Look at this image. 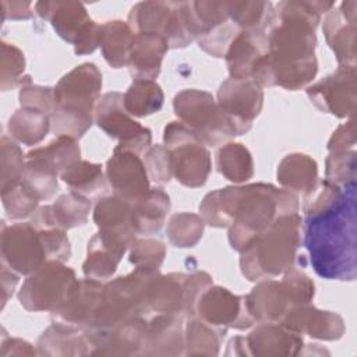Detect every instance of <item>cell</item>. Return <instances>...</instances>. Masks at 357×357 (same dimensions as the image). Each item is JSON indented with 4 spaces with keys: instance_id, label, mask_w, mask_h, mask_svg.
I'll return each instance as SVG.
<instances>
[{
    "instance_id": "6da1fadb",
    "label": "cell",
    "mask_w": 357,
    "mask_h": 357,
    "mask_svg": "<svg viewBox=\"0 0 357 357\" xmlns=\"http://www.w3.org/2000/svg\"><path fill=\"white\" fill-rule=\"evenodd\" d=\"M333 7V1H279L276 22L268 32V53L255 64L251 79L261 88L308 86L318 73L315 29Z\"/></svg>"
},
{
    "instance_id": "7a4b0ae2",
    "label": "cell",
    "mask_w": 357,
    "mask_h": 357,
    "mask_svg": "<svg viewBox=\"0 0 357 357\" xmlns=\"http://www.w3.org/2000/svg\"><path fill=\"white\" fill-rule=\"evenodd\" d=\"M294 192L266 183L229 185L208 192L199 204L205 225L229 229V244L241 252L280 216L297 213Z\"/></svg>"
},
{
    "instance_id": "3957f363",
    "label": "cell",
    "mask_w": 357,
    "mask_h": 357,
    "mask_svg": "<svg viewBox=\"0 0 357 357\" xmlns=\"http://www.w3.org/2000/svg\"><path fill=\"white\" fill-rule=\"evenodd\" d=\"M356 187L329 211L304 216V245L315 273L328 280L353 282L357 275Z\"/></svg>"
},
{
    "instance_id": "277c9868",
    "label": "cell",
    "mask_w": 357,
    "mask_h": 357,
    "mask_svg": "<svg viewBox=\"0 0 357 357\" xmlns=\"http://www.w3.org/2000/svg\"><path fill=\"white\" fill-rule=\"evenodd\" d=\"M303 220L298 213L280 216L240 252L241 273L250 282L275 279L294 268L301 245Z\"/></svg>"
},
{
    "instance_id": "5b68a950",
    "label": "cell",
    "mask_w": 357,
    "mask_h": 357,
    "mask_svg": "<svg viewBox=\"0 0 357 357\" xmlns=\"http://www.w3.org/2000/svg\"><path fill=\"white\" fill-rule=\"evenodd\" d=\"M159 271L135 268L124 276L109 280L103 286L102 301L85 331H100L149 312L148 284Z\"/></svg>"
},
{
    "instance_id": "8992f818",
    "label": "cell",
    "mask_w": 357,
    "mask_h": 357,
    "mask_svg": "<svg viewBox=\"0 0 357 357\" xmlns=\"http://www.w3.org/2000/svg\"><path fill=\"white\" fill-rule=\"evenodd\" d=\"M212 284V276L204 271L188 275L181 272L162 275L159 272L148 284L149 312L176 314L184 318L194 317L198 298Z\"/></svg>"
},
{
    "instance_id": "52a82bcc",
    "label": "cell",
    "mask_w": 357,
    "mask_h": 357,
    "mask_svg": "<svg viewBox=\"0 0 357 357\" xmlns=\"http://www.w3.org/2000/svg\"><path fill=\"white\" fill-rule=\"evenodd\" d=\"M178 121L185 124L204 145L218 146L236 137L212 93L201 89H183L173 99Z\"/></svg>"
},
{
    "instance_id": "ba28073f",
    "label": "cell",
    "mask_w": 357,
    "mask_h": 357,
    "mask_svg": "<svg viewBox=\"0 0 357 357\" xmlns=\"http://www.w3.org/2000/svg\"><path fill=\"white\" fill-rule=\"evenodd\" d=\"M163 145L172 158L173 177L184 187H202L212 170L206 145L181 121H170L163 130Z\"/></svg>"
},
{
    "instance_id": "9c48e42d",
    "label": "cell",
    "mask_w": 357,
    "mask_h": 357,
    "mask_svg": "<svg viewBox=\"0 0 357 357\" xmlns=\"http://www.w3.org/2000/svg\"><path fill=\"white\" fill-rule=\"evenodd\" d=\"M35 13L50 21L56 33L74 46L75 54H89L99 47L100 25L88 15L79 1H38Z\"/></svg>"
},
{
    "instance_id": "30bf717a",
    "label": "cell",
    "mask_w": 357,
    "mask_h": 357,
    "mask_svg": "<svg viewBox=\"0 0 357 357\" xmlns=\"http://www.w3.org/2000/svg\"><path fill=\"white\" fill-rule=\"evenodd\" d=\"M77 280L73 268L49 259L24 280L18 301L28 311L53 312L67 298Z\"/></svg>"
},
{
    "instance_id": "8fae6325",
    "label": "cell",
    "mask_w": 357,
    "mask_h": 357,
    "mask_svg": "<svg viewBox=\"0 0 357 357\" xmlns=\"http://www.w3.org/2000/svg\"><path fill=\"white\" fill-rule=\"evenodd\" d=\"M127 24L134 33L162 35L172 49L194 42L185 28L180 1H139L130 10Z\"/></svg>"
},
{
    "instance_id": "7c38bea8",
    "label": "cell",
    "mask_w": 357,
    "mask_h": 357,
    "mask_svg": "<svg viewBox=\"0 0 357 357\" xmlns=\"http://www.w3.org/2000/svg\"><path fill=\"white\" fill-rule=\"evenodd\" d=\"M95 123L110 138L119 139L120 148L144 155L152 142V132L135 121L124 107L123 93L106 92L95 106Z\"/></svg>"
},
{
    "instance_id": "4fadbf2b",
    "label": "cell",
    "mask_w": 357,
    "mask_h": 357,
    "mask_svg": "<svg viewBox=\"0 0 357 357\" xmlns=\"http://www.w3.org/2000/svg\"><path fill=\"white\" fill-rule=\"evenodd\" d=\"M1 264L20 275H31L49 261L40 231L29 222L1 225Z\"/></svg>"
},
{
    "instance_id": "5bb4252c",
    "label": "cell",
    "mask_w": 357,
    "mask_h": 357,
    "mask_svg": "<svg viewBox=\"0 0 357 357\" xmlns=\"http://www.w3.org/2000/svg\"><path fill=\"white\" fill-rule=\"evenodd\" d=\"M219 109L231 124L236 135L245 134L262 110L264 91L251 78H227L218 89Z\"/></svg>"
},
{
    "instance_id": "9a60e30c",
    "label": "cell",
    "mask_w": 357,
    "mask_h": 357,
    "mask_svg": "<svg viewBox=\"0 0 357 357\" xmlns=\"http://www.w3.org/2000/svg\"><path fill=\"white\" fill-rule=\"evenodd\" d=\"M356 66H339L332 74L307 86V95L322 113L339 119L351 117L356 112Z\"/></svg>"
},
{
    "instance_id": "2e32d148",
    "label": "cell",
    "mask_w": 357,
    "mask_h": 357,
    "mask_svg": "<svg viewBox=\"0 0 357 357\" xmlns=\"http://www.w3.org/2000/svg\"><path fill=\"white\" fill-rule=\"evenodd\" d=\"M195 315L223 329L244 331L257 324L250 314L244 296H237L222 286H209L198 298Z\"/></svg>"
},
{
    "instance_id": "e0dca14e",
    "label": "cell",
    "mask_w": 357,
    "mask_h": 357,
    "mask_svg": "<svg viewBox=\"0 0 357 357\" xmlns=\"http://www.w3.org/2000/svg\"><path fill=\"white\" fill-rule=\"evenodd\" d=\"M105 174L113 194L130 204L139 201L151 190L145 163L132 151L116 146L106 162Z\"/></svg>"
},
{
    "instance_id": "ac0fdd59",
    "label": "cell",
    "mask_w": 357,
    "mask_h": 357,
    "mask_svg": "<svg viewBox=\"0 0 357 357\" xmlns=\"http://www.w3.org/2000/svg\"><path fill=\"white\" fill-rule=\"evenodd\" d=\"M148 321L137 317L100 331H85L91 356H142L146 346Z\"/></svg>"
},
{
    "instance_id": "d6986e66",
    "label": "cell",
    "mask_w": 357,
    "mask_h": 357,
    "mask_svg": "<svg viewBox=\"0 0 357 357\" xmlns=\"http://www.w3.org/2000/svg\"><path fill=\"white\" fill-rule=\"evenodd\" d=\"M102 73L93 63H82L60 78L54 86V105L95 114L100 99Z\"/></svg>"
},
{
    "instance_id": "ffe728a7",
    "label": "cell",
    "mask_w": 357,
    "mask_h": 357,
    "mask_svg": "<svg viewBox=\"0 0 357 357\" xmlns=\"http://www.w3.org/2000/svg\"><path fill=\"white\" fill-rule=\"evenodd\" d=\"M357 1H342L324 18V36L339 66H356V11Z\"/></svg>"
},
{
    "instance_id": "44dd1931",
    "label": "cell",
    "mask_w": 357,
    "mask_h": 357,
    "mask_svg": "<svg viewBox=\"0 0 357 357\" xmlns=\"http://www.w3.org/2000/svg\"><path fill=\"white\" fill-rule=\"evenodd\" d=\"M134 241L121 234L99 230L88 243L86 258L82 264L85 278L99 282L109 280Z\"/></svg>"
},
{
    "instance_id": "7402d4cb",
    "label": "cell",
    "mask_w": 357,
    "mask_h": 357,
    "mask_svg": "<svg viewBox=\"0 0 357 357\" xmlns=\"http://www.w3.org/2000/svg\"><path fill=\"white\" fill-rule=\"evenodd\" d=\"M103 283L91 278L78 279L63 304L50 312L53 322L86 329L102 301Z\"/></svg>"
},
{
    "instance_id": "603a6c76",
    "label": "cell",
    "mask_w": 357,
    "mask_h": 357,
    "mask_svg": "<svg viewBox=\"0 0 357 357\" xmlns=\"http://www.w3.org/2000/svg\"><path fill=\"white\" fill-rule=\"evenodd\" d=\"M279 324L294 333L321 340H337L346 332L344 321L339 314L318 310L312 304L290 308Z\"/></svg>"
},
{
    "instance_id": "cb8c5ba5",
    "label": "cell",
    "mask_w": 357,
    "mask_h": 357,
    "mask_svg": "<svg viewBox=\"0 0 357 357\" xmlns=\"http://www.w3.org/2000/svg\"><path fill=\"white\" fill-rule=\"evenodd\" d=\"M250 356L289 357L303 351V337L279 322H259L247 336Z\"/></svg>"
},
{
    "instance_id": "d4e9b609",
    "label": "cell",
    "mask_w": 357,
    "mask_h": 357,
    "mask_svg": "<svg viewBox=\"0 0 357 357\" xmlns=\"http://www.w3.org/2000/svg\"><path fill=\"white\" fill-rule=\"evenodd\" d=\"M244 298L257 322H280L286 312L296 307L286 283L275 279L259 280Z\"/></svg>"
},
{
    "instance_id": "484cf974",
    "label": "cell",
    "mask_w": 357,
    "mask_h": 357,
    "mask_svg": "<svg viewBox=\"0 0 357 357\" xmlns=\"http://www.w3.org/2000/svg\"><path fill=\"white\" fill-rule=\"evenodd\" d=\"M268 53V32L241 31L230 43L225 59L230 78H251L255 64Z\"/></svg>"
},
{
    "instance_id": "4316f807",
    "label": "cell",
    "mask_w": 357,
    "mask_h": 357,
    "mask_svg": "<svg viewBox=\"0 0 357 357\" xmlns=\"http://www.w3.org/2000/svg\"><path fill=\"white\" fill-rule=\"evenodd\" d=\"M169 49V43L162 35L135 33L127 64L134 79L156 78L160 73L163 57Z\"/></svg>"
},
{
    "instance_id": "83f0119b",
    "label": "cell",
    "mask_w": 357,
    "mask_h": 357,
    "mask_svg": "<svg viewBox=\"0 0 357 357\" xmlns=\"http://www.w3.org/2000/svg\"><path fill=\"white\" fill-rule=\"evenodd\" d=\"M39 356L82 357L91 356V343L84 329L53 322L36 342Z\"/></svg>"
},
{
    "instance_id": "f1b7e54d",
    "label": "cell",
    "mask_w": 357,
    "mask_h": 357,
    "mask_svg": "<svg viewBox=\"0 0 357 357\" xmlns=\"http://www.w3.org/2000/svg\"><path fill=\"white\" fill-rule=\"evenodd\" d=\"M181 354H184L181 317L176 314H156V317L148 321L146 346L142 356Z\"/></svg>"
},
{
    "instance_id": "f546056e",
    "label": "cell",
    "mask_w": 357,
    "mask_h": 357,
    "mask_svg": "<svg viewBox=\"0 0 357 357\" xmlns=\"http://www.w3.org/2000/svg\"><path fill=\"white\" fill-rule=\"evenodd\" d=\"M180 11L185 28L194 40L204 38L216 26L229 21L227 1H180Z\"/></svg>"
},
{
    "instance_id": "4dcf8cb0",
    "label": "cell",
    "mask_w": 357,
    "mask_h": 357,
    "mask_svg": "<svg viewBox=\"0 0 357 357\" xmlns=\"http://www.w3.org/2000/svg\"><path fill=\"white\" fill-rule=\"evenodd\" d=\"M170 211V197L159 187L151 188L139 201L131 204L132 227L137 236L158 233Z\"/></svg>"
},
{
    "instance_id": "1f68e13d",
    "label": "cell",
    "mask_w": 357,
    "mask_h": 357,
    "mask_svg": "<svg viewBox=\"0 0 357 357\" xmlns=\"http://www.w3.org/2000/svg\"><path fill=\"white\" fill-rule=\"evenodd\" d=\"M276 178L284 190L294 194H305L319 180L318 165L311 156L301 152H293L279 162Z\"/></svg>"
},
{
    "instance_id": "d6a6232c",
    "label": "cell",
    "mask_w": 357,
    "mask_h": 357,
    "mask_svg": "<svg viewBox=\"0 0 357 357\" xmlns=\"http://www.w3.org/2000/svg\"><path fill=\"white\" fill-rule=\"evenodd\" d=\"M93 222L102 231L116 233L137 240L131 219V204L114 194L103 197L96 202L93 208Z\"/></svg>"
},
{
    "instance_id": "836d02e7",
    "label": "cell",
    "mask_w": 357,
    "mask_h": 357,
    "mask_svg": "<svg viewBox=\"0 0 357 357\" xmlns=\"http://www.w3.org/2000/svg\"><path fill=\"white\" fill-rule=\"evenodd\" d=\"M229 20L247 32H269L276 22L275 7L271 1L234 0L227 1Z\"/></svg>"
},
{
    "instance_id": "e575fe53",
    "label": "cell",
    "mask_w": 357,
    "mask_h": 357,
    "mask_svg": "<svg viewBox=\"0 0 357 357\" xmlns=\"http://www.w3.org/2000/svg\"><path fill=\"white\" fill-rule=\"evenodd\" d=\"M134 32L126 21L113 20L100 24L99 46L103 59L113 68H121L128 64V56Z\"/></svg>"
},
{
    "instance_id": "d590c367",
    "label": "cell",
    "mask_w": 357,
    "mask_h": 357,
    "mask_svg": "<svg viewBox=\"0 0 357 357\" xmlns=\"http://www.w3.org/2000/svg\"><path fill=\"white\" fill-rule=\"evenodd\" d=\"M59 172L49 160L36 153L33 149L25 155V167L21 183L40 202L52 198L59 187Z\"/></svg>"
},
{
    "instance_id": "8d00e7d4",
    "label": "cell",
    "mask_w": 357,
    "mask_h": 357,
    "mask_svg": "<svg viewBox=\"0 0 357 357\" xmlns=\"http://www.w3.org/2000/svg\"><path fill=\"white\" fill-rule=\"evenodd\" d=\"M187 319L184 356H218L227 329L213 326L197 315Z\"/></svg>"
},
{
    "instance_id": "74e56055",
    "label": "cell",
    "mask_w": 357,
    "mask_h": 357,
    "mask_svg": "<svg viewBox=\"0 0 357 357\" xmlns=\"http://www.w3.org/2000/svg\"><path fill=\"white\" fill-rule=\"evenodd\" d=\"M7 130L14 141L32 146L47 135L50 130V116L38 109L20 107L8 119Z\"/></svg>"
},
{
    "instance_id": "f35d334b",
    "label": "cell",
    "mask_w": 357,
    "mask_h": 357,
    "mask_svg": "<svg viewBox=\"0 0 357 357\" xmlns=\"http://www.w3.org/2000/svg\"><path fill=\"white\" fill-rule=\"evenodd\" d=\"M124 107L134 117H145L158 113L165 102V95L153 79H134L123 93Z\"/></svg>"
},
{
    "instance_id": "ab89813d",
    "label": "cell",
    "mask_w": 357,
    "mask_h": 357,
    "mask_svg": "<svg viewBox=\"0 0 357 357\" xmlns=\"http://www.w3.org/2000/svg\"><path fill=\"white\" fill-rule=\"evenodd\" d=\"M219 173L231 183L241 184L254 176V160L248 148L240 142H227L216 153Z\"/></svg>"
},
{
    "instance_id": "60d3db41",
    "label": "cell",
    "mask_w": 357,
    "mask_h": 357,
    "mask_svg": "<svg viewBox=\"0 0 357 357\" xmlns=\"http://www.w3.org/2000/svg\"><path fill=\"white\" fill-rule=\"evenodd\" d=\"M60 178L71 188V191L84 197H92L105 190L106 174H103L100 165L81 159L61 172Z\"/></svg>"
},
{
    "instance_id": "b9f144b4",
    "label": "cell",
    "mask_w": 357,
    "mask_h": 357,
    "mask_svg": "<svg viewBox=\"0 0 357 357\" xmlns=\"http://www.w3.org/2000/svg\"><path fill=\"white\" fill-rule=\"evenodd\" d=\"M53 215L57 227L68 230L82 226L88 222L91 212V201L78 192L70 191L60 195L53 204Z\"/></svg>"
},
{
    "instance_id": "7bdbcfd3",
    "label": "cell",
    "mask_w": 357,
    "mask_h": 357,
    "mask_svg": "<svg viewBox=\"0 0 357 357\" xmlns=\"http://www.w3.org/2000/svg\"><path fill=\"white\" fill-rule=\"evenodd\" d=\"M205 222L201 215L191 212L173 213L166 226L169 241L178 248H188L198 244L204 234Z\"/></svg>"
},
{
    "instance_id": "ee69618b",
    "label": "cell",
    "mask_w": 357,
    "mask_h": 357,
    "mask_svg": "<svg viewBox=\"0 0 357 357\" xmlns=\"http://www.w3.org/2000/svg\"><path fill=\"white\" fill-rule=\"evenodd\" d=\"M50 116V130L54 135H67L79 139L92 126L95 120L92 113H86L74 107L54 105Z\"/></svg>"
},
{
    "instance_id": "f6af8a7d",
    "label": "cell",
    "mask_w": 357,
    "mask_h": 357,
    "mask_svg": "<svg viewBox=\"0 0 357 357\" xmlns=\"http://www.w3.org/2000/svg\"><path fill=\"white\" fill-rule=\"evenodd\" d=\"M1 68H0V88L10 91L31 81L29 75H24L25 56L13 43L1 40Z\"/></svg>"
},
{
    "instance_id": "bcb514c9",
    "label": "cell",
    "mask_w": 357,
    "mask_h": 357,
    "mask_svg": "<svg viewBox=\"0 0 357 357\" xmlns=\"http://www.w3.org/2000/svg\"><path fill=\"white\" fill-rule=\"evenodd\" d=\"M357 178V152L356 149L329 152L325 160V180L349 188L356 185Z\"/></svg>"
},
{
    "instance_id": "7dc6e473",
    "label": "cell",
    "mask_w": 357,
    "mask_h": 357,
    "mask_svg": "<svg viewBox=\"0 0 357 357\" xmlns=\"http://www.w3.org/2000/svg\"><path fill=\"white\" fill-rule=\"evenodd\" d=\"M33 151L49 160L59 174L81 160V148L78 139L67 135H56V138L46 146L35 148Z\"/></svg>"
},
{
    "instance_id": "c3c4849f",
    "label": "cell",
    "mask_w": 357,
    "mask_h": 357,
    "mask_svg": "<svg viewBox=\"0 0 357 357\" xmlns=\"http://www.w3.org/2000/svg\"><path fill=\"white\" fill-rule=\"evenodd\" d=\"M0 162L1 190L20 183L25 167V155L22 153V149L17 141L6 135H3L0 139Z\"/></svg>"
},
{
    "instance_id": "681fc988",
    "label": "cell",
    "mask_w": 357,
    "mask_h": 357,
    "mask_svg": "<svg viewBox=\"0 0 357 357\" xmlns=\"http://www.w3.org/2000/svg\"><path fill=\"white\" fill-rule=\"evenodd\" d=\"M1 202L7 216L15 220L31 216L39 205V201L21 181L1 190Z\"/></svg>"
},
{
    "instance_id": "f907efd6",
    "label": "cell",
    "mask_w": 357,
    "mask_h": 357,
    "mask_svg": "<svg viewBox=\"0 0 357 357\" xmlns=\"http://www.w3.org/2000/svg\"><path fill=\"white\" fill-rule=\"evenodd\" d=\"M166 257V245L160 240L141 238L135 240L130 247L128 261L135 268L159 271Z\"/></svg>"
},
{
    "instance_id": "816d5d0a",
    "label": "cell",
    "mask_w": 357,
    "mask_h": 357,
    "mask_svg": "<svg viewBox=\"0 0 357 357\" xmlns=\"http://www.w3.org/2000/svg\"><path fill=\"white\" fill-rule=\"evenodd\" d=\"M145 169L149 180L156 184H166L173 177L170 152L165 145L156 144L145 152Z\"/></svg>"
},
{
    "instance_id": "f5cc1de1",
    "label": "cell",
    "mask_w": 357,
    "mask_h": 357,
    "mask_svg": "<svg viewBox=\"0 0 357 357\" xmlns=\"http://www.w3.org/2000/svg\"><path fill=\"white\" fill-rule=\"evenodd\" d=\"M240 32L241 31L229 20L225 24L216 26L204 38L198 39V46L213 57H225L230 43Z\"/></svg>"
},
{
    "instance_id": "db71d44e",
    "label": "cell",
    "mask_w": 357,
    "mask_h": 357,
    "mask_svg": "<svg viewBox=\"0 0 357 357\" xmlns=\"http://www.w3.org/2000/svg\"><path fill=\"white\" fill-rule=\"evenodd\" d=\"M18 99L21 107H32L50 113L54 107V88L33 85L29 81L20 86Z\"/></svg>"
},
{
    "instance_id": "11a10c76",
    "label": "cell",
    "mask_w": 357,
    "mask_h": 357,
    "mask_svg": "<svg viewBox=\"0 0 357 357\" xmlns=\"http://www.w3.org/2000/svg\"><path fill=\"white\" fill-rule=\"evenodd\" d=\"M49 259L66 262L71 257V245L64 229L53 227L39 230Z\"/></svg>"
},
{
    "instance_id": "9f6ffc18",
    "label": "cell",
    "mask_w": 357,
    "mask_h": 357,
    "mask_svg": "<svg viewBox=\"0 0 357 357\" xmlns=\"http://www.w3.org/2000/svg\"><path fill=\"white\" fill-rule=\"evenodd\" d=\"M357 134H356V119L351 116L346 123L340 124L328 141V152L350 151L356 149Z\"/></svg>"
},
{
    "instance_id": "6f0895ef",
    "label": "cell",
    "mask_w": 357,
    "mask_h": 357,
    "mask_svg": "<svg viewBox=\"0 0 357 357\" xmlns=\"http://www.w3.org/2000/svg\"><path fill=\"white\" fill-rule=\"evenodd\" d=\"M3 21L6 20H29L33 15L31 1H7L1 0Z\"/></svg>"
},
{
    "instance_id": "680465c9",
    "label": "cell",
    "mask_w": 357,
    "mask_h": 357,
    "mask_svg": "<svg viewBox=\"0 0 357 357\" xmlns=\"http://www.w3.org/2000/svg\"><path fill=\"white\" fill-rule=\"evenodd\" d=\"M38 351L32 347L31 343H28L24 339L20 337H4L1 340V350L0 356L1 357H8V356H35Z\"/></svg>"
},
{
    "instance_id": "91938a15",
    "label": "cell",
    "mask_w": 357,
    "mask_h": 357,
    "mask_svg": "<svg viewBox=\"0 0 357 357\" xmlns=\"http://www.w3.org/2000/svg\"><path fill=\"white\" fill-rule=\"evenodd\" d=\"M18 275L20 273L14 272L7 265L1 264V273H0V278H1V308H4L8 298L13 296V293L15 290V287L20 282Z\"/></svg>"
},
{
    "instance_id": "94428289",
    "label": "cell",
    "mask_w": 357,
    "mask_h": 357,
    "mask_svg": "<svg viewBox=\"0 0 357 357\" xmlns=\"http://www.w3.org/2000/svg\"><path fill=\"white\" fill-rule=\"evenodd\" d=\"M35 229L38 230H45V229H53L57 227L54 215H53V208L52 205H42L38 206V209L32 213L31 222H29Z\"/></svg>"
},
{
    "instance_id": "6125c7cd",
    "label": "cell",
    "mask_w": 357,
    "mask_h": 357,
    "mask_svg": "<svg viewBox=\"0 0 357 357\" xmlns=\"http://www.w3.org/2000/svg\"><path fill=\"white\" fill-rule=\"evenodd\" d=\"M226 356H241V357H250V351L247 347L245 336H234L229 340L227 349L225 351Z\"/></svg>"
}]
</instances>
